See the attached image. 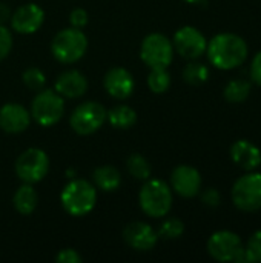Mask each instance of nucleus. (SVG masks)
<instances>
[{
  "label": "nucleus",
  "instance_id": "obj_29",
  "mask_svg": "<svg viewBox=\"0 0 261 263\" xmlns=\"http://www.w3.org/2000/svg\"><path fill=\"white\" fill-rule=\"evenodd\" d=\"M12 48V35L11 31L0 25V60H3Z\"/></svg>",
  "mask_w": 261,
  "mask_h": 263
},
{
  "label": "nucleus",
  "instance_id": "obj_1",
  "mask_svg": "<svg viewBox=\"0 0 261 263\" xmlns=\"http://www.w3.org/2000/svg\"><path fill=\"white\" fill-rule=\"evenodd\" d=\"M209 62L218 69H234L248 57V45L243 37L232 32H222L212 37L206 46Z\"/></svg>",
  "mask_w": 261,
  "mask_h": 263
},
{
  "label": "nucleus",
  "instance_id": "obj_35",
  "mask_svg": "<svg viewBox=\"0 0 261 263\" xmlns=\"http://www.w3.org/2000/svg\"><path fill=\"white\" fill-rule=\"evenodd\" d=\"M185 2H188V3H203L206 0H185Z\"/></svg>",
  "mask_w": 261,
  "mask_h": 263
},
{
  "label": "nucleus",
  "instance_id": "obj_20",
  "mask_svg": "<svg viewBox=\"0 0 261 263\" xmlns=\"http://www.w3.org/2000/svg\"><path fill=\"white\" fill-rule=\"evenodd\" d=\"M94 182L98 190H102L105 193H112L120 188L122 176L114 166L105 165L94 171Z\"/></svg>",
  "mask_w": 261,
  "mask_h": 263
},
{
  "label": "nucleus",
  "instance_id": "obj_21",
  "mask_svg": "<svg viewBox=\"0 0 261 263\" xmlns=\"http://www.w3.org/2000/svg\"><path fill=\"white\" fill-rule=\"evenodd\" d=\"M106 119L117 129H129L137 122V112L126 105H118L106 112Z\"/></svg>",
  "mask_w": 261,
  "mask_h": 263
},
{
  "label": "nucleus",
  "instance_id": "obj_17",
  "mask_svg": "<svg viewBox=\"0 0 261 263\" xmlns=\"http://www.w3.org/2000/svg\"><path fill=\"white\" fill-rule=\"evenodd\" d=\"M231 157L245 171H254L261 165V151L249 140H237L231 146Z\"/></svg>",
  "mask_w": 261,
  "mask_h": 263
},
{
  "label": "nucleus",
  "instance_id": "obj_26",
  "mask_svg": "<svg viewBox=\"0 0 261 263\" xmlns=\"http://www.w3.org/2000/svg\"><path fill=\"white\" fill-rule=\"evenodd\" d=\"M185 233V225L180 219H168L158 228L157 236L165 240H175Z\"/></svg>",
  "mask_w": 261,
  "mask_h": 263
},
{
  "label": "nucleus",
  "instance_id": "obj_15",
  "mask_svg": "<svg viewBox=\"0 0 261 263\" xmlns=\"http://www.w3.org/2000/svg\"><path fill=\"white\" fill-rule=\"evenodd\" d=\"M31 122V114L20 103H6L0 108V128L9 134L23 133Z\"/></svg>",
  "mask_w": 261,
  "mask_h": 263
},
{
  "label": "nucleus",
  "instance_id": "obj_2",
  "mask_svg": "<svg viewBox=\"0 0 261 263\" xmlns=\"http://www.w3.org/2000/svg\"><path fill=\"white\" fill-rule=\"evenodd\" d=\"M60 202L68 214L82 217L94 210L97 203V190L88 180L75 179L63 188Z\"/></svg>",
  "mask_w": 261,
  "mask_h": 263
},
{
  "label": "nucleus",
  "instance_id": "obj_30",
  "mask_svg": "<svg viewBox=\"0 0 261 263\" xmlns=\"http://www.w3.org/2000/svg\"><path fill=\"white\" fill-rule=\"evenodd\" d=\"M88 20H89L88 12H86L83 8H75V9H72V12H71V15H69V22H71V25H72L74 28H80V29H82L83 26H86Z\"/></svg>",
  "mask_w": 261,
  "mask_h": 263
},
{
  "label": "nucleus",
  "instance_id": "obj_27",
  "mask_svg": "<svg viewBox=\"0 0 261 263\" xmlns=\"http://www.w3.org/2000/svg\"><path fill=\"white\" fill-rule=\"evenodd\" d=\"M23 83L32 91H40L46 83V77L38 68L31 66L23 72Z\"/></svg>",
  "mask_w": 261,
  "mask_h": 263
},
{
  "label": "nucleus",
  "instance_id": "obj_14",
  "mask_svg": "<svg viewBox=\"0 0 261 263\" xmlns=\"http://www.w3.org/2000/svg\"><path fill=\"white\" fill-rule=\"evenodd\" d=\"M103 83H105V89L108 91V94L117 100L128 99L134 92V88H135L132 74L122 66L111 68L106 72Z\"/></svg>",
  "mask_w": 261,
  "mask_h": 263
},
{
  "label": "nucleus",
  "instance_id": "obj_31",
  "mask_svg": "<svg viewBox=\"0 0 261 263\" xmlns=\"http://www.w3.org/2000/svg\"><path fill=\"white\" fill-rule=\"evenodd\" d=\"M55 260L58 263H80L82 262V256H80L75 250L66 248V250L58 251Z\"/></svg>",
  "mask_w": 261,
  "mask_h": 263
},
{
  "label": "nucleus",
  "instance_id": "obj_10",
  "mask_svg": "<svg viewBox=\"0 0 261 263\" xmlns=\"http://www.w3.org/2000/svg\"><path fill=\"white\" fill-rule=\"evenodd\" d=\"M105 120H106V109L100 103L85 102L74 109L69 123L77 134L88 136L100 129Z\"/></svg>",
  "mask_w": 261,
  "mask_h": 263
},
{
  "label": "nucleus",
  "instance_id": "obj_19",
  "mask_svg": "<svg viewBox=\"0 0 261 263\" xmlns=\"http://www.w3.org/2000/svg\"><path fill=\"white\" fill-rule=\"evenodd\" d=\"M14 208L23 214V216H29L34 213V210L37 208L38 203V194L34 190V186L31 183H23L14 194L12 199Z\"/></svg>",
  "mask_w": 261,
  "mask_h": 263
},
{
  "label": "nucleus",
  "instance_id": "obj_13",
  "mask_svg": "<svg viewBox=\"0 0 261 263\" xmlns=\"http://www.w3.org/2000/svg\"><path fill=\"white\" fill-rule=\"evenodd\" d=\"M171 185L178 196L188 199L195 197L202 190V176L195 168L189 165H180L172 171Z\"/></svg>",
  "mask_w": 261,
  "mask_h": 263
},
{
  "label": "nucleus",
  "instance_id": "obj_18",
  "mask_svg": "<svg viewBox=\"0 0 261 263\" xmlns=\"http://www.w3.org/2000/svg\"><path fill=\"white\" fill-rule=\"evenodd\" d=\"M86 89H88V80H86V77L82 72L74 71V69L65 71L55 80V91L62 97L75 99V97L83 96L86 92Z\"/></svg>",
  "mask_w": 261,
  "mask_h": 263
},
{
  "label": "nucleus",
  "instance_id": "obj_9",
  "mask_svg": "<svg viewBox=\"0 0 261 263\" xmlns=\"http://www.w3.org/2000/svg\"><path fill=\"white\" fill-rule=\"evenodd\" d=\"M140 57L149 68H168L174 57V45L163 34H149L142 42Z\"/></svg>",
  "mask_w": 261,
  "mask_h": 263
},
{
  "label": "nucleus",
  "instance_id": "obj_5",
  "mask_svg": "<svg viewBox=\"0 0 261 263\" xmlns=\"http://www.w3.org/2000/svg\"><path fill=\"white\" fill-rule=\"evenodd\" d=\"M208 253L218 262H246L242 239L232 231H217L208 240Z\"/></svg>",
  "mask_w": 261,
  "mask_h": 263
},
{
  "label": "nucleus",
  "instance_id": "obj_33",
  "mask_svg": "<svg viewBox=\"0 0 261 263\" xmlns=\"http://www.w3.org/2000/svg\"><path fill=\"white\" fill-rule=\"evenodd\" d=\"M251 77L257 85L261 86V51L255 54V57L251 63Z\"/></svg>",
  "mask_w": 261,
  "mask_h": 263
},
{
  "label": "nucleus",
  "instance_id": "obj_32",
  "mask_svg": "<svg viewBox=\"0 0 261 263\" xmlns=\"http://www.w3.org/2000/svg\"><path fill=\"white\" fill-rule=\"evenodd\" d=\"M202 202L208 206H218L222 202V196L217 190L214 188H208L203 194H202Z\"/></svg>",
  "mask_w": 261,
  "mask_h": 263
},
{
  "label": "nucleus",
  "instance_id": "obj_23",
  "mask_svg": "<svg viewBox=\"0 0 261 263\" xmlns=\"http://www.w3.org/2000/svg\"><path fill=\"white\" fill-rule=\"evenodd\" d=\"M148 86L155 94H163L171 86V76L166 68H151L148 76Z\"/></svg>",
  "mask_w": 261,
  "mask_h": 263
},
{
  "label": "nucleus",
  "instance_id": "obj_34",
  "mask_svg": "<svg viewBox=\"0 0 261 263\" xmlns=\"http://www.w3.org/2000/svg\"><path fill=\"white\" fill-rule=\"evenodd\" d=\"M9 18H11V9H9V6L5 5V3H0V25H3Z\"/></svg>",
  "mask_w": 261,
  "mask_h": 263
},
{
  "label": "nucleus",
  "instance_id": "obj_28",
  "mask_svg": "<svg viewBox=\"0 0 261 263\" xmlns=\"http://www.w3.org/2000/svg\"><path fill=\"white\" fill-rule=\"evenodd\" d=\"M246 262H261V230L251 236L245 248Z\"/></svg>",
  "mask_w": 261,
  "mask_h": 263
},
{
  "label": "nucleus",
  "instance_id": "obj_11",
  "mask_svg": "<svg viewBox=\"0 0 261 263\" xmlns=\"http://www.w3.org/2000/svg\"><path fill=\"white\" fill-rule=\"evenodd\" d=\"M174 49L185 59H198L206 52L208 40L194 26H183L174 35Z\"/></svg>",
  "mask_w": 261,
  "mask_h": 263
},
{
  "label": "nucleus",
  "instance_id": "obj_7",
  "mask_svg": "<svg viewBox=\"0 0 261 263\" xmlns=\"http://www.w3.org/2000/svg\"><path fill=\"white\" fill-rule=\"evenodd\" d=\"M48 171L49 159L40 148H29L15 160V174L23 183H37L46 177Z\"/></svg>",
  "mask_w": 261,
  "mask_h": 263
},
{
  "label": "nucleus",
  "instance_id": "obj_3",
  "mask_svg": "<svg viewBox=\"0 0 261 263\" xmlns=\"http://www.w3.org/2000/svg\"><path fill=\"white\" fill-rule=\"evenodd\" d=\"M88 49V37L80 28H66L55 34L51 51L60 63H74L80 60Z\"/></svg>",
  "mask_w": 261,
  "mask_h": 263
},
{
  "label": "nucleus",
  "instance_id": "obj_8",
  "mask_svg": "<svg viewBox=\"0 0 261 263\" xmlns=\"http://www.w3.org/2000/svg\"><path fill=\"white\" fill-rule=\"evenodd\" d=\"M234 205L246 213L261 210V174L249 173L242 176L232 186Z\"/></svg>",
  "mask_w": 261,
  "mask_h": 263
},
{
  "label": "nucleus",
  "instance_id": "obj_12",
  "mask_svg": "<svg viewBox=\"0 0 261 263\" xmlns=\"http://www.w3.org/2000/svg\"><path fill=\"white\" fill-rule=\"evenodd\" d=\"M45 20L43 9L35 3L22 5L11 15V26L18 34H32L40 29Z\"/></svg>",
  "mask_w": 261,
  "mask_h": 263
},
{
  "label": "nucleus",
  "instance_id": "obj_16",
  "mask_svg": "<svg viewBox=\"0 0 261 263\" xmlns=\"http://www.w3.org/2000/svg\"><path fill=\"white\" fill-rule=\"evenodd\" d=\"M125 242L137 251H149L155 247L158 236L157 233L143 222H132L123 231Z\"/></svg>",
  "mask_w": 261,
  "mask_h": 263
},
{
  "label": "nucleus",
  "instance_id": "obj_4",
  "mask_svg": "<svg viewBox=\"0 0 261 263\" xmlns=\"http://www.w3.org/2000/svg\"><path fill=\"white\" fill-rule=\"evenodd\" d=\"M140 206L145 214L149 217H163L171 211L172 206V191L163 180L152 179L146 180V183L140 190Z\"/></svg>",
  "mask_w": 261,
  "mask_h": 263
},
{
  "label": "nucleus",
  "instance_id": "obj_25",
  "mask_svg": "<svg viewBox=\"0 0 261 263\" xmlns=\"http://www.w3.org/2000/svg\"><path fill=\"white\" fill-rule=\"evenodd\" d=\"M208 77H209V69L203 63L192 62L183 69V79L191 85H202L208 80Z\"/></svg>",
  "mask_w": 261,
  "mask_h": 263
},
{
  "label": "nucleus",
  "instance_id": "obj_6",
  "mask_svg": "<svg viewBox=\"0 0 261 263\" xmlns=\"http://www.w3.org/2000/svg\"><path fill=\"white\" fill-rule=\"evenodd\" d=\"M65 112L63 97L57 91L43 89L40 91L31 105V116L32 119L42 126H52L55 125Z\"/></svg>",
  "mask_w": 261,
  "mask_h": 263
},
{
  "label": "nucleus",
  "instance_id": "obj_24",
  "mask_svg": "<svg viewBox=\"0 0 261 263\" xmlns=\"http://www.w3.org/2000/svg\"><path fill=\"white\" fill-rule=\"evenodd\" d=\"M126 166H128V171L129 174L134 177V179H138V180H148L151 177V165L149 162L140 156V154H131L128 162H126Z\"/></svg>",
  "mask_w": 261,
  "mask_h": 263
},
{
  "label": "nucleus",
  "instance_id": "obj_22",
  "mask_svg": "<svg viewBox=\"0 0 261 263\" xmlns=\"http://www.w3.org/2000/svg\"><path fill=\"white\" fill-rule=\"evenodd\" d=\"M251 92V83L243 79L231 80L225 86V99L231 103H242Z\"/></svg>",
  "mask_w": 261,
  "mask_h": 263
}]
</instances>
